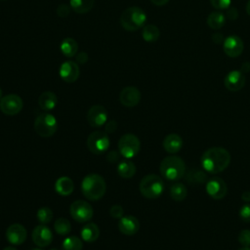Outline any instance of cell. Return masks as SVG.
I'll return each instance as SVG.
<instances>
[{"label": "cell", "mask_w": 250, "mask_h": 250, "mask_svg": "<svg viewBox=\"0 0 250 250\" xmlns=\"http://www.w3.org/2000/svg\"><path fill=\"white\" fill-rule=\"evenodd\" d=\"M201 166L210 174H218L227 169L230 163L229 152L220 146L206 149L201 155Z\"/></svg>", "instance_id": "1"}, {"label": "cell", "mask_w": 250, "mask_h": 250, "mask_svg": "<svg viewBox=\"0 0 250 250\" xmlns=\"http://www.w3.org/2000/svg\"><path fill=\"white\" fill-rule=\"evenodd\" d=\"M81 190L87 199L92 201L99 200L105 193V181L99 174H89L82 180Z\"/></svg>", "instance_id": "2"}, {"label": "cell", "mask_w": 250, "mask_h": 250, "mask_svg": "<svg viewBox=\"0 0 250 250\" xmlns=\"http://www.w3.org/2000/svg\"><path fill=\"white\" fill-rule=\"evenodd\" d=\"M159 170L166 180L178 181L185 176L186 163L182 157L172 154L161 161Z\"/></svg>", "instance_id": "3"}, {"label": "cell", "mask_w": 250, "mask_h": 250, "mask_svg": "<svg viewBox=\"0 0 250 250\" xmlns=\"http://www.w3.org/2000/svg\"><path fill=\"white\" fill-rule=\"evenodd\" d=\"M146 21V15L140 7H129L123 11L120 17V23L127 31H136L144 26Z\"/></svg>", "instance_id": "4"}, {"label": "cell", "mask_w": 250, "mask_h": 250, "mask_svg": "<svg viewBox=\"0 0 250 250\" xmlns=\"http://www.w3.org/2000/svg\"><path fill=\"white\" fill-rule=\"evenodd\" d=\"M139 188L143 196L148 199H155L162 194L165 187L163 180L159 176L149 174L141 180Z\"/></svg>", "instance_id": "5"}, {"label": "cell", "mask_w": 250, "mask_h": 250, "mask_svg": "<svg viewBox=\"0 0 250 250\" xmlns=\"http://www.w3.org/2000/svg\"><path fill=\"white\" fill-rule=\"evenodd\" d=\"M58 129L56 117L49 113L43 112L36 116L34 120V130L42 138L52 137Z\"/></svg>", "instance_id": "6"}, {"label": "cell", "mask_w": 250, "mask_h": 250, "mask_svg": "<svg viewBox=\"0 0 250 250\" xmlns=\"http://www.w3.org/2000/svg\"><path fill=\"white\" fill-rule=\"evenodd\" d=\"M141 149V142L134 134H125L118 141V151L126 159L135 157Z\"/></svg>", "instance_id": "7"}, {"label": "cell", "mask_w": 250, "mask_h": 250, "mask_svg": "<svg viewBox=\"0 0 250 250\" xmlns=\"http://www.w3.org/2000/svg\"><path fill=\"white\" fill-rule=\"evenodd\" d=\"M110 141L104 131H94L87 139V147L94 154H102L109 147Z\"/></svg>", "instance_id": "8"}, {"label": "cell", "mask_w": 250, "mask_h": 250, "mask_svg": "<svg viewBox=\"0 0 250 250\" xmlns=\"http://www.w3.org/2000/svg\"><path fill=\"white\" fill-rule=\"evenodd\" d=\"M69 212L72 219L78 223L89 222L94 214L92 206L85 200H75L72 202Z\"/></svg>", "instance_id": "9"}, {"label": "cell", "mask_w": 250, "mask_h": 250, "mask_svg": "<svg viewBox=\"0 0 250 250\" xmlns=\"http://www.w3.org/2000/svg\"><path fill=\"white\" fill-rule=\"evenodd\" d=\"M23 103L20 96L9 94L0 100V109L6 115H16L22 108Z\"/></svg>", "instance_id": "10"}, {"label": "cell", "mask_w": 250, "mask_h": 250, "mask_svg": "<svg viewBox=\"0 0 250 250\" xmlns=\"http://www.w3.org/2000/svg\"><path fill=\"white\" fill-rule=\"evenodd\" d=\"M206 191L210 197L216 200L223 199L228 193V187L226 182L219 178L214 177L206 184Z\"/></svg>", "instance_id": "11"}, {"label": "cell", "mask_w": 250, "mask_h": 250, "mask_svg": "<svg viewBox=\"0 0 250 250\" xmlns=\"http://www.w3.org/2000/svg\"><path fill=\"white\" fill-rule=\"evenodd\" d=\"M225 54L229 58H237L241 55L244 49L243 41L237 35H229L225 38L223 43Z\"/></svg>", "instance_id": "12"}, {"label": "cell", "mask_w": 250, "mask_h": 250, "mask_svg": "<svg viewBox=\"0 0 250 250\" xmlns=\"http://www.w3.org/2000/svg\"><path fill=\"white\" fill-rule=\"evenodd\" d=\"M87 120L92 127L99 128L104 126L107 120L106 109L100 104H95L90 107L87 113Z\"/></svg>", "instance_id": "13"}, {"label": "cell", "mask_w": 250, "mask_h": 250, "mask_svg": "<svg viewBox=\"0 0 250 250\" xmlns=\"http://www.w3.org/2000/svg\"><path fill=\"white\" fill-rule=\"evenodd\" d=\"M119 101L124 106H136L141 101V92L135 86H127L120 92Z\"/></svg>", "instance_id": "14"}, {"label": "cell", "mask_w": 250, "mask_h": 250, "mask_svg": "<svg viewBox=\"0 0 250 250\" xmlns=\"http://www.w3.org/2000/svg\"><path fill=\"white\" fill-rule=\"evenodd\" d=\"M225 87L230 92H237L241 90L245 85L244 73L240 70L229 71L224 80Z\"/></svg>", "instance_id": "15"}, {"label": "cell", "mask_w": 250, "mask_h": 250, "mask_svg": "<svg viewBox=\"0 0 250 250\" xmlns=\"http://www.w3.org/2000/svg\"><path fill=\"white\" fill-rule=\"evenodd\" d=\"M32 240L38 247H46L51 244L53 240V233L45 225H39L34 228L32 231Z\"/></svg>", "instance_id": "16"}, {"label": "cell", "mask_w": 250, "mask_h": 250, "mask_svg": "<svg viewBox=\"0 0 250 250\" xmlns=\"http://www.w3.org/2000/svg\"><path fill=\"white\" fill-rule=\"evenodd\" d=\"M59 74H60V77L67 83L75 82L78 79L80 74L79 66L77 62H74L71 61L64 62L60 66Z\"/></svg>", "instance_id": "17"}, {"label": "cell", "mask_w": 250, "mask_h": 250, "mask_svg": "<svg viewBox=\"0 0 250 250\" xmlns=\"http://www.w3.org/2000/svg\"><path fill=\"white\" fill-rule=\"evenodd\" d=\"M27 232L25 228L21 224H12L6 230V238L13 245H20L26 239Z\"/></svg>", "instance_id": "18"}, {"label": "cell", "mask_w": 250, "mask_h": 250, "mask_svg": "<svg viewBox=\"0 0 250 250\" xmlns=\"http://www.w3.org/2000/svg\"><path fill=\"white\" fill-rule=\"evenodd\" d=\"M118 229L125 235H133L137 233L140 229L139 220L132 215L123 216L119 220Z\"/></svg>", "instance_id": "19"}, {"label": "cell", "mask_w": 250, "mask_h": 250, "mask_svg": "<svg viewBox=\"0 0 250 250\" xmlns=\"http://www.w3.org/2000/svg\"><path fill=\"white\" fill-rule=\"evenodd\" d=\"M163 147L168 153L175 154L183 147V139L178 134H169L163 140Z\"/></svg>", "instance_id": "20"}, {"label": "cell", "mask_w": 250, "mask_h": 250, "mask_svg": "<svg viewBox=\"0 0 250 250\" xmlns=\"http://www.w3.org/2000/svg\"><path fill=\"white\" fill-rule=\"evenodd\" d=\"M57 104H58L57 95L51 91L43 92L38 99V104H39L40 108L45 111L54 109L56 107Z\"/></svg>", "instance_id": "21"}, {"label": "cell", "mask_w": 250, "mask_h": 250, "mask_svg": "<svg viewBox=\"0 0 250 250\" xmlns=\"http://www.w3.org/2000/svg\"><path fill=\"white\" fill-rule=\"evenodd\" d=\"M55 189L60 195L67 196L72 193L74 189V184L70 178L66 176H62L56 181Z\"/></svg>", "instance_id": "22"}, {"label": "cell", "mask_w": 250, "mask_h": 250, "mask_svg": "<svg viewBox=\"0 0 250 250\" xmlns=\"http://www.w3.org/2000/svg\"><path fill=\"white\" fill-rule=\"evenodd\" d=\"M100 236V229L95 223H87L81 229V237L86 242H94Z\"/></svg>", "instance_id": "23"}, {"label": "cell", "mask_w": 250, "mask_h": 250, "mask_svg": "<svg viewBox=\"0 0 250 250\" xmlns=\"http://www.w3.org/2000/svg\"><path fill=\"white\" fill-rule=\"evenodd\" d=\"M117 173L121 178L130 179L136 174V166L129 159H124L118 163Z\"/></svg>", "instance_id": "24"}, {"label": "cell", "mask_w": 250, "mask_h": 250, "mask_svg": "<svg viewBox=\"0 0 250 250\" xmlns=\"http://www.w3.org/2000/svg\"><path fill=\"white\" fill-rule=\"evenodd\" d=\"M226 16L220 11H214L209 14L207 18V24L210 28L214 30H218L225 25Z\"/></svg>", "instance_id": "25"}, {"label": "cell", "mask_w": 250, "mask_h": 250, "mask_svg": "<svg viewBox=\"0 0 250 250\" xmlns=\"http://www.w3.org/2000/svg\"><path fill=\"white\" fill-rule=\"evenodd\" d=\"M61 52L65 56V57H68V58H72L76 55L77 53V50H78V45H77V42L73 39V38H70V37H67V38H64L62 43H61Z\"/></svg>", "instance_id": "26"}, {"label": "cell", "mask_w": 250, "mask_h": 250, "mask_svg": "<svg viewBox=\"0 0 250 250\" xmlns=\"http://www.w3.org/2000/svg\"><path fill=\"white\" fill-rule=\"evenodd\" d=\"M95 0H70V8L77 14H86L92 10Z\"/></svg>", "instance_id": "27"}, {"label": "cell", "mask_w": 250, "mask_h": 250, "mask_svg": "<svg viewBox=\"0 0 250 250\" xmlns=\"http://www.w3.org/2000/svg\"><path fill=\"white\" fill-rule=\"evenodd\" d=\"M188 195V188L182 183H175L170 188V196L175 201H183Z\"/></svg>", "instance_id": "28"}, {"label": "cell", "mask_w": 250, "mask_h": 250, "mask_svg": "<svg viewBox=\"0 0 250 250\" xmlns=\"http://www.w3.org/2000/svg\"><path fill=\"white\" fill-rule=\"evenodd\" d=\"M143 39L146 42H155L160 36V31L158 27L154 24H146L144 26L142 31Z\"/></svg>", "instance_id": "29"}, {"label": "cell", "mask_w": 250, "mask_h": 250, "mask_svg": "<svg viewBox=\"0 0 250 250\" xmlns=\"http://www.w3.org/2000/svg\"><path fill=\"white\" fill-rule=\"evenodd\" d=\"M62 250H82L83 243L79 237L69 236L62 241Z\"/></svg>", "instance_id": "30"}, {"label": "cell", "mask_w": 250, "mask_h": 250, "mask_svg": "<svg viewBox=\"0 0 250 250\" xmlns=\"http://www.w3.org/2000/svg\"><path fill=\"white\" fill-rule=\"evenodd\" d=\"M54 229L57 233L61 235H66L71 230V224L65 218H59L54 224Z\"/></svg>", "instance_id": "31"}, {"label": "cell", "mask_w": 250, "mask_h": 250, "mask_svg": "<svg viewBox=\"0 0 250 250\" xmlns=\"http://www.w3.org/2000/svg\"><path fill=\"white\" fill-rule=\"evenodd\" d=\"M37 220L42 224H48L51 222L52 218H53V211L49 208V207H41L40 209H38L37 214H36Z\"/></svg>", "instance_id": "32"}, {"label": "cell", "mask_w": 250, "mask_h": 250, "mask_svg": "<svg viewBox=\"0 0 250 250\" xmlns=\"http://www.w3.org/2000/svg\"><path fill=\"white\" fill-rule=\"evenodd\" d=\"M191 184H202L207 180V175L200 170H191L188 173V178H187Z\"/></svg>", "instance_id": "33"}, {"label": "cell", "mask_w": 250, "mask_h": 250, "mask_svg": "<svg viewBox=\"0 0 250 250\" xmlns=\"http://www.w3.org/2000/svg\"><path fill=\"white\" fill-rule=\"evenodd\" d=\"M238 242L244 247H250V229H242L239 232Z\"/></svg>", "instance_id": "34"}, {"label": "cell", "mask_w": 250, "mask_h": 250, "mask_svg": "<svg viewBox=\"0 0 250 250\" xmlns=\"http://www.w3.org/2000/svg\"><path fill=\"white\" fill-rule=\"evenodd\" d=\"M211 5L213 8L221 11V10H227L229 7H230L231 0H210Z\"/></svg>", "instance_id": "35"}, {"label": "cell", "mask_w": 250, "mask_h": 250, "mask_svg": "<svg viewBox=\"0 0 250 250\" xmlns=\"http://www.w3.org/2000/svg\"><path fill=\"white\" fill-rule=\"evenodd\" d=\"M239 218L245 223H250V204H244L239 209Z\"/></svg>", "instance_id": "36"}, {"label": "cell", "mask_w": 250, "mask_h": 250, "mask_svg": "<svg viewBox=\"0 0 250 250\" xmlns=\"http://www.w3.org/2000/svg\"><path fill=\"white\" fill-rule=\"evenodd\" d=\"M109 214L112 218L115 219H121L124 215V210L122 208V206L120 205H112L110 210H109Z\"/></svg>", "instance_id": "37"}, {"label": "cell", "mask_w": 250, "mask_h": 250, "mask_svg": "<svg viewBox=\"0 0 250 250\" xmlns=\"http://www.w3.org/2000/svg\"><path fill=\"white\" fill-rule=\"evenodd\" d=\"M70 9H71L70 6H68L66 4H61L57 9V14L61 18H65L69 15Z\"/></svg>", "instance_id": "38"}, {"label": "cell", "mask_w": 250, "mask_h": 250, "mask_svg": "<svg viewBox=\"0 0 250 250\" xmlns=\"http://www.w3.org/2000/svg\"><path fill=\"white\" fill-rule=\"evenodd\" d=\"M225 16H227L229 20H231V21L236 20L238 18V11L235 7H229L227 9V14Z\"/></svg>", "instance_id": "39"}, {"label": "cell", "mask_w": 250, "mask_h": 250, "mask_svg": "<svg viewBox=\"0 0 250 250\" xmlns=\"http://www.w3.org/2000/svg\"><path fill=\"white\" fill-rule=\"evenodd\" d=\"M104 125H105L104 132H106L107 134L113 133L116 130V128H117V123H116L115 120H110V121L106 122Z\"/></svg>", "instance_id": "40"}, {"label": "cell", "mask_w": 250, "mask_h": 250, "mask_svg": "<svg viewBox=\"0 0 250 250\" xmlns=\"http://www.w3.org/2000/svg\"><path fill=\"white\" fill-rule=\"evenodd\" d=\"M120 155H121V154L119 153V151L112 150V151L108 152V154L106 155V158H107V160H108L110 163H115V162H117V161L119 160Z\"/></svg>", "instance_id": "41"}, {"label": "cell", "mask_w": 250, "mask_h": 250, "mask_svg": "<svg viewBox=\"0 0 250 250\" xmlns=\"http://www.w3.org/2000/svg\"><path fill=\"white\" fill-rule=\"evenodd\" d=\"M88 61V55L85 52H81L78 55H76V62L80 64H84Z\"/></svg>", "instance_id": "42"}, {"label": "cell", "mask_w": 250, "mask_h": 250, "mask_svg": "<svg viewBox=\"0 0 250 250\" xmlns=\"http://www.w3.org/2000/svg\"><path fill=\"white\" fill-rule=\"evenodd\" d=\"M224 35L220 32H215L213 35H212V41L215 43V44H221L222 42L224 43Z\"/></svg>", "instance_id": "43"}, {"label": "cell", "mask_w": 250, "mask_h": 250, "mask_svg": "<svg viewBox=\"0 0 250 250\" xmlns=\"http://www.w3.org/2000/svg\"><path fill=\"white\" fill-rule=\"evenodd\" d=\"M240 71L243 72V73L250 71V62H244L240 66Z\"/></svg>", "instance_id": "44"}, {"label": "cell", "mask_w": 250, "mask_h": 250, "mask_svg": "<svg viewBox=\"0 0 250 250\" xmlns=\"http://www.w3.org/2000/svg\"><path fill=\"white\" fill-rule=\"evenodd\" d=\"M241 199L245 202H250V191H244L241 194Z\"/></svg>", "instance_id": "45"}, {"label": "cell", "mask_w": 250, "mask_h": 250, "mask_svg": "<svg viewBox=\"0 0 250 250\" xmlns=\"http://www.w3.org/2000/svg\"><path fill=\"white\" fill-rule=\"evenodd\" d=\"M150 1L156 6H163L169 2V0H150Z\"/></svg>", "instance_id": "46"}, {"label": "cell", "mask_w": 250, "mask_h": 250, "mask_svg": "<svg viewBox=\"0 0 250 250\" xmlns=\"http://www.w3.org/2000/svg\"><path fill=\"white\" fill-rule=\"evenodd\" d=\"M246 12H247V14L250 16V0L247 2V5H246Z\"/></svg>", "instance_id": "47"}, {"label": "cell", "mask_w": 250, "mask_h": 250, "mask_svg": "<svg viewBox=\"0 0 250 250\" xmlns=\"http://www.w3.org/2000/svg\"><path fill=\"white\" fill-rule=\"evenodd\" d=\"M3 250H18V249H16V248L13 247V246H7V247H5Z\"/></svg>", "instance_id": "48"}, {"label": "cell", "mask_w": 250, "mask_h": 250, "mask_svg": "<svg viewBox=\"0 0 250 250\" xmlns=\"http://www.w3.org/2000/svg\"><path fill=\"white\" fill-rule=\"evenodd\" d=\"M238 250H250V247H241L240 249H238Z\"/></svg>", "instance_id": "49"}, {"label": "cell", "mask_w": 250, "mask_h": 250, "mask_svg": "<svg viewBox=\"0 0 250 250\" xmlns=\"http://www.w3.org/2000/svg\"><path fill=\"white\" fill-rule=\"evenodd\" d=\"M2 98H3V97H2V89L0 88V100H1Z\"/></svg>", "instance_id": "50"}, {"label": "cell", "mask_w": 250, "mask_h": 250, "mask_svg": "<svg viewBox=\"0 0 250 250\" xmlns=\"http://www.w3.org/2000/svg\"><path fill=\"white\" fill-rule=\"evenodd\" d=\"M32 250H41V249L40 248H33Z\"/></svg>", "instance_id": "51"}, {"label": "cell", "mask_w": 250, "mask_h": 250, "mask_svg": "<svg viewBox=\"0 0 250 250\" xmlns=\"http://www.w3.org/2000/svg\"><path fill=\"white\" fill-rule=\"evenodd\" d=\"M51 250H57V249H54V248H53V249H51Z\"/></svg>", "instance_id": "52"}, {"label": "cell", "mask_w": 250, "mask_h": 250, "mask_svg": "<svg viewBox=\"0 0 250 250\" xmlns=\"http://www.w3.org/2000/svg\"><path fill=\"white\" fill-rule=\"evenodd\" d=\"M1 1H6V0H1Z\"/></svg>", "instance_id": "53"}]
</instances>
